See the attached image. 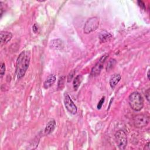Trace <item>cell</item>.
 I'll return each mask as SVG.
<instances>
[{
    "label": "cell",
    "instance_id": "15",
    "mask_svg": "<svg viewBox=\"0 0 150 150\" xmlns=\"http://www.w3.org/2000/svg\"><path fill=\"white\" fill-rule=\"evenodd\" d=\"M65 81H66V76H62L59 77L57 82V89L59 90H62L64 88Z\"/></svg>",
    "mask_w": 150,
    "mask_h": 150
},
{
    "label": "cell",
    "instance_id": "1",
    "mask_svg": "<svg viewBox=\"0 0 150 150\" xmlns=\"http://www.w3.org/2000/svg\"><path fill=\"white\" fill-rule=\"evenodd\" d=\"M30 63V54L27 51H22L18 56L16 62V73L18 80L25 74Z\"/></svg>",
    "mask_w": 150,
    "mask_h": 150
},
{
    "label": "cell",
    "instance_id": "21",
    "mask_svg": "<svg viewBox=\"0 0 150 150\" xmlns=\"http://www.w3.org/2000/svg\"><path fill=\"white\" fill-rule=\"evenodd\" d=\"M137 2H138V5H139L142 9H143L144 10H145V9H146L145 5V4H144V2L143 1H138Z\"/></svg>",
    "mask_w": 150,
    "mask_h": 150
},
{
    "label": "cell",
    "instance_id": "20",
    "mask_svg": "<svg viewBox=\"0 0 150 150\" xmlns=\"http://www.w3.org/2000/svg\"><path fill=\"white\" fill-rule=\"evenodd\" d=\"M145 98L146 99V100L148 101V102H149V99H150V89L148 88L146 91H145Z\"/></svg>",
    "mask_w": 150,
    "mask_h": 150
},
{
    "label": "cell",
    "instance_id": "14",
    "mask_svg": "<svg viewBox=\"0 0 150 150\" xmlns=\"http://www.w3.org/2000/svg\"><path fill=\"white\" fill-rule=\"evenodd\" d=\"M83 80V76L81 74H79L76 76L73 81V86L74 91H77L80 86Z\"/></svg>",
    "mask_w": 150,
    "mask_h": 150
},
{
    "label": "cell",
    "instance_id": "8",
    "mask_svg": "<svg viewBox=\"0 0 150 150\" xmlns=\"http://www.w3.org/2000/svg\"><path fill=\"white\" fill-rule=\"evenodd\" d=\"M49 46L54 50H61L64 47V43L60 39H54L50 41Z\"/></svg>",
    "mask_w": 150,
    "mask_h": 150
},
{
    "label": "cell",
    "instance_id": "2",
    "mask_svg": "<svg viewBox=\"0 0 150 150\" xmlns=\"http://www.w3.org/2000/svg\"><path fill=\"white\" fill-rule=\"evenodd\" d=\"M128 104L132 110L139 111L144 107V98L139 92L134 91L128 97Z\"/></svg>",
    "mask_w": 150,
    "mask_h": 150
},
{
    "label": "cell",
    "instance_id": "11",
    "mask_svg": "<svg viewBox=\"0 0 150 150\" xmlns=\"http://www.w3.org/2000/svg\"><path fill=\"white\" fill-rule=\"evenodd\" d=\"M13 35L12 33L8 31H2L1 32V43L5 44L9 42Z\"/></svg>",
    "mask_w": 150,
    "mask_h": 150
},
{
    "label": "cell",
    "instance_id": "22",
    "mask_svg": "<svg viewBox=\"0 0 150 150\" xmlns=\"http://www.w3.org/2000/svg\"><path fill=\"white\" fill-rule=\"evenodd\" d=\"M32 30L34 32V33H36L38 30V27L36 23H35L32 26Z\"/></svg>",
    "mask_w": 150,
    "mask_h": 150
},
{
    "label": "cell",
    "instance_id": "9",
    "mask_svg": "<svg viewBox=\"0 0 150 150\" xmlns=\"http://www.w3.org/2000/svg\"><path fill=\"white\" fill-rule=\"evenodd\" d=\"M56 126V121L54 119H50L47 123L45 129V132L46 135H49L51 134L54 129H55V127Z\"/></svg>",
    "mask_w": 150,
    "mask_h": 150
},
{
    "label": "cell",
    "instance_id": "4",
    "mask_svg": "<svg viewBox=\"0 0 150 150\" xmlns=\"http://www.w3.org/2000/svg\"><path fill=\"white\" fill-rule=\"evenodd\" d=\"M99 26V19L97 17H91L87 20L84 25L83 32L86 34L95 31Z\"/></svg>",
    "mask_w": 150,
    "mask_h": 150
},
{
    "label": "cell",
    "instance_id": "5",
    "mask_svg": "<svg viewBox=\"0 0 150 150\" xmlns=\"http://www.w3.org/2000/svg\"><path fill=\"white\" fill-rule=\"evenodd\" d=\"M115 139L118 147L120 149H125L127 145V136L122 129L118 130L115 134Z\"/></svg>",
    "mask_w": 150,
    "mask_h": 150
},
{
    "label": "cell",
    "instance_id": "16",
    "mask_svg": "<svg viewBox=\"0 0 150 150\" xmlns=\"http://www.w3.org/2000/svg\"><path fill=\"white\" fill-rule=\"evenodd\" d=\"M117 63V62H116V60L114 59H110L107 64V66H106V70L107 71H110L112 69L114 68V67L115 66Z\"/></svg>",
    "mask_w": 150,
    "mask_h": 150
},
{
    "label": "cell",
    "instance_id": "23",
    "mask_svg": "<svg viewBox=\"0 0 150 150\" xmlns=\"http://www.w3.org/2000/svg\"><path fill=\"white\" fill-rule=\"evenodd\" d=\"M0 4H1V16H2V13L4 12V9H5V8H4V5H5V4H4L2 2H1Z\"/></svg>",
    "mask_w": 150,
    "mask_h": 150
},
{
    "label": "cell",
    "instance_id": "10",
    "mask_svg": "<svg viewBox=\"0 0 150 150\" xmlns=\"http://www.w3.org/2000/svg\"><path fill=\"white\" fill-rule=\"evenodd\" d=\"M121 79V76L120 74L115 73L113 74L110 79V81H109V84L111 88L112 89L116 87V86L118 84V83L120 82Z\"/></svg>",
    "mask_w": 150,
    "mask_h": 150
},
{
    "label": "cell",
    "instance_id": "13",
    "mask_svg": "<svg viewBox=\"0 0 150 150\" xmlns=\"http://www.w3.org/2000/svg\"><path fill=\"white\" fill-rule=\"evenodd\" d=\"M98 38L101 42L105 43L111 39L112 35L110 33L108 32L107 30H103L100 32L98 35Z\"/></svg>",
    "mask_w": 150,
    "mask_h": 150
},
{
    "label": "cell",
    "instance_id": "7",
    "mask_svg": "<svg viewBox=\"0 0 150 150\" xmlns=\"http://www.w3.org/2000/svg\"><path fill=\"white\" fill-rule=\"evenodd\" d=\"M64 104L66 110L71 114H76L77 112V108L69 95L67 93L64 94Z\"/></svg>",
    "mask_w": 150,
    "mask_h": 150
},
{
    "label": "cell",
    "instance_id": "3",
    "mask_svg": "<svg viewBox=\"0 0 150 150\" xmlns=\"http://www.w3.org/2000/svg\"><path fill=\"white\" fill-rule=\"evenodd\" d=\"M149 117L145 114H139L135 115L133 118V124L135 128H142L149 124Z\"/></svg>",
    "mask_w": 150,
    "mask_h": 150
},
{
    "label": "cell",
    "instance_id": "19",
    "mask_svg": "<svg viewBox=\"0 0 150 150\" xmlns=\"http://www.w3.org/2000/svg\"><path fill=\"white\" fill-rule=\"evenodd\" d=\"M105 101V97H103L101 100L98 101V104H97V108L98 110H100L101 108L102 107V105H103V103Z\"/></svg>",
    "mask_w": 150,
    "mask_h": 150
},
{
    "label": "cell",
    "instance_id": "6",
    "mask_svg": "<svg viewBox=\"0 0 150 150\" xmlns=\"http://www.w3.org/2000/svg\"><path fill=\"white\" fill-rule=\"evenodd\" d=\"M108 56V54L105 53L101 57V58L99 59V60L97 62V63L91 69V73H90V75L91 76L96 77V76H98L100 74V73L103 68V66H104Z\"/></svg>",
    "mask_w": 150,
    "mask_h": 150
},
{
    "label": "cell",
    "instance_id": "12",
    "mask_svg": "<svg viewBox=\"0 0 150 150\" xmlns=\"http://www.w3.org/2000/svg\"><path fill=\"white\" fill-rule=\"evenodd\" d=\"M56 78L54 74H52L49 75L43 83V87L45 89H47L50 88L54 83V82L56 81Z\"/></svg>",
    "mask_w": 150,
    "mask_h": 150
},
{
    "label": "cell",
    "instance_id": "24",
    "mask_svg": "<svg viewBox=\"0 0 150 150\" xmlns=\"http://www.w3.org/2000/svg\"><path fill=\"white\" fill-rule=\"evenodd\" d=\"M147 77H148V79L149 80V70H148L147 72Z\"/></svg>",
    "mask_w": 150,
    "mask_h": 150
},
{
    "label": "cell",
    "instance_id": "18",
    "mask_svg": "<svg viewBox=\"0 0 150 150\" xmlns=\"http://www.w3.org/2000/svg\"><path fill=\"white\" fill-rule=\"evenodd\" d=\"M5 73V64L4 63L1 64V77L2 78Z\"/></svg>",
    "mask_w": 150,
    "mask_h": 150
},
{
    "label": "cell",
    "instance_id": "17",
    "mask_svg": "<svg viewBox=\"0 0 150 150\" xmlns=\"http://www.w3.org/2000/svg\"><path fill=\"white\" fill-rule=\"evenodd\" d=\"M75 73H76V71L75 70H72V71H71L69 73V74H68V76H67V82H70L71 80H72V79H73V77H74V74H75Z\"/></svg>",
    "mask_w": 150,
    "mask_h": 150
}]
</instances>
